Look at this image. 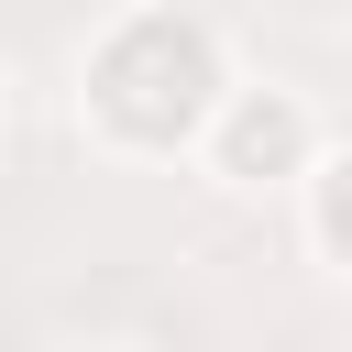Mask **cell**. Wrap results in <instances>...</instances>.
Wrapping results in <instances>:
<instances>
[{
    "label": "cell",
    "instance_id": "1",
    "mask_svg": "<svg viewBox=\"0 0 352 352\" xmlns=\"http://www.w3.org/2000/svg\"><path fill=\"white\" fill-rule=\"evenodd\" d=\"M297 143H308V121H297L286 99H253V110L231 121V143H220V165H231V176H253V165H286Z\"/></svg>",
    "mask_w": 352,
    "mask_h": 352
}]
</instances>
